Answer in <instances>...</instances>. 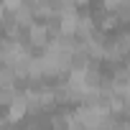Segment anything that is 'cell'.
<instances>
[{
	"mask_svg": "<svg viewBox=\"0 0 130 130\" xmlns=\"http://www.w3.org/2000/svg\"><path fill=\"white\" fill-rule=\"evenodd\" d=\"M18 100V89L15 84H5V82H0V107H10L13 102Z\"/></svg>",
	"mask_w": 130,
	"mask_h": 130,
	"instance_id": "cell-1",
	"label": "cell"
}]
</instances>
